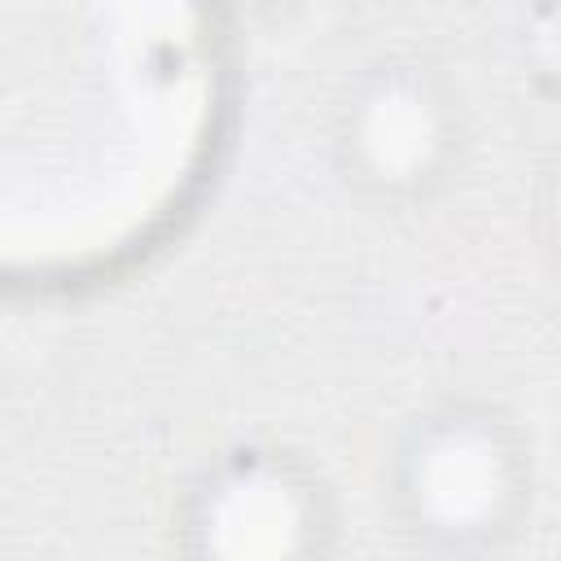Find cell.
I'll return each mask as SVG.
<instances>
[{
  "label": "cell",
  "mask_w": 561,
  "mask_h": 561,
  "mask_svg": "<svg viewBox=\"0 0 561 561\" xmlns=\"http://www.w3.org/2000/svg\"><path fill=\"white\" fill-rule=\"evenodd\" d=\"M465 145V101L447 70L421 53L373 57L333 101V167L373 206H425L456 180Z\"/></svg>",
  "instance_id": "obj_2"
},
{
  "label": "cell",
  "mask_w": 561,
  "mask_h": 561,
  "mask_svg": "<svg viewBox=\"0 0 561 561\" xmlns=\"http://www.w3.org/2000/svg\"><path fill=\"white\" fill-rule=\"evenodd\" d=\"M180 552L202 561H302L337 535L329 482L276 443H237L210 456L175 508Z\"/></svg>",
  "instance_id": "obj_3"
},
{
  "label": "cell",
  "mask_w": 561,
  "mask_h": 561,
  "mask_svg": "<svg viewBox=\"0 0 561 561\" xmlns=\"http://www.w3.org/2000/svg\"><path fill=\"white\" fill-rule=\"evenodd\" d=\"M530 500V438L486 399L421 408L386 456V508L399 535L425 552H495L522 530Z\"/></svg>",
  "instance_id": "obj_1"
}]
</instances>
